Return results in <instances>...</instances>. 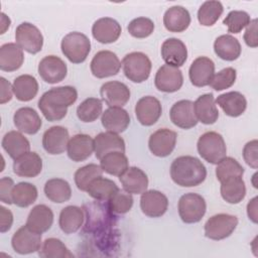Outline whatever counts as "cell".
<instances>
[{"label":"cell","mask_w":258,"mask_h":258,"mask_svg":"<svg viewBox=\"0 0 258 258\" xmlns=\"http://www.w3.org/2000/svg\"><path fill=\"white\" fill-rule=\"evenodd\" d=\"M94 139L88 134H76L68 143L67 152L71 160L81 162L88 159L94 152Z\"/></svg>","instance_id":"7402d4cb"},{"label":"cell","mask_w":258,"mask_h":258,"mask_svg":"<svg viewBox=\"0 0 258 258\" xmlns=\"http://www.w3.org/2000/svg\"><path fill=\"white\" fill-rule=\"evenodd\" d=\"M103 169L100 165L95 164V163H90L85 166H82L77 169L75 172L74 178H75V183L77 187L82 190L86 191L89 184L97 177L103 175Z\"/></svg>","instance_id":"f6af8a7d"},{"label":"cell","mask_w":258,"mask_h":258,"mask_svg":"<svg viewBox=\"0 0 258 258\" xmlns=\"http://www.w3.org/2000/svg\"><path fill=\"white\" fill-rule=\"evenodd\" d=\"M190 14L182 6L174 5L169 7L163 15L164 27L169 32H182L190 24Z\"/></svg>","instance_id":"4dcf8cb0"},{"label":"cell","mask_w":258,"mask_h":258,"mask_svg":"<svg viewBox=\"0 0 258 258\" xmlns=\"http://www.w3.org/2000/svg\"><path fill=\"white\" fill-rule=\"evenodd\" d=\"M103 113V103L98 98H87L77 108V116L84 123L96 121Z\"/></svg>","instance_id":"7bdbcfd3"},{"label":"cell","mask_w":258,"mask_h":258,"mask_svg":"<svg viewBox=\"0 0 258 258\" xmlns=\"http://www.w3.org/2000/svg\"><path fill=\"white\" fill-rule=\"evenodd\" d=\"M90 69L94 77L105 79L116 76L121 69V61L111 50L98 51L91 60Z\"/></svg>","instance_id":"ba28073f"},{"label":"cell","mask_w":258,"mask_h":258,"mask_svg":"<svg viewBox=\"0 0 258 258\" xmlns=\"http://www.w3.org/2000/svg\"><path fill=\"white\" fill-rule=\"evenodd\" d=\"M24 61L23 49L14 42L4 43L0 47V70L14 72L21 68Z\"/></svg>","instance_id":"1f68e13d"},{"label":"cell","mask_w":258,"mask_h":258,"mask_svg":"<svg viewBox=\"0 0 258 258\" xmlns=\"http://www.w3.org/2000/svg\"><path fill=\"white\" fill-rule=\"evenodd\" d=\"M13 94L18 101L28 102L35 98L38 93V83L31 75H20L12 84Z\"/></svg>","instance_id":"8d00e7d4"},{"label":"cell","mask_w":258,"mask_h":258,"mask_svg":"<svg viewBox=\"0 0 258 258\" xmlns=\"http://www.w3.org/2000/svg\"><path fill=\"white\" fill-rule=\"evenodd\" d=\"M16 43L25 51L35 54L42 49L43 36L40 30L32 23L22 22L15 30Z\"/></svg>","instance_id":"9c48e42d"},{"label":"cell","mask_w":258,"mask_h":258,"mask_svg":"<svg viewBox=\"0 0 258 258\" xmlns=\"http://www.w3.org/2000/svg\"><path fill=\"white\" fill-rule=\"evenodd\" d=\"M100 166L106 173L120 176L129 167V161L124 152L112 151L100 159Z\"/></svg>","instance_id":"ab89813d"},{"label":"cell","mask_w":258,"mask_h":258,"mask_svg":"<svg viewBox=\"0 0 258 258\" xmlns=\"http://www.w3.org/2000/svg\"><path fill=\"white\" fill-rule=\"evenodd\" d=\"M183 84V76L178 68L163 64L161 66L154 78V85L156 89L163 93L177 92Z\"/></svg>","instance_id":"8fae6325"},{"label":"cell","mask_w":258,"mask_h":258,"mask_svg":"<svg viewBox=\"0 0 258 258\" xmlns=\"http://www.w3.org/2000/svg\"><path fill=\"white\" fill-rule=\"evenodd\" d=\"M243 174L244 167L233 157L226 156L217 163L216 176L220 182L232 176H243Z\"/></svg>","instance_id":"bcb514c9"},{"label":"cell","mask_w":258,"mask_h":258,"mask_svg":"<svg viewBox=\"0 0 258 258\" xmlns=\"http://www.w3.org/2000/svg\"><path fill=\"white\" fill-rule=\"evenodd\" d=\"M13 224V214L5 207H0V232L5 233L9 231Z\"/></svg>","instance_id":"11a10c76"},{"label":"cell","mask_w":258,"mask_h":258,"mask_svg":"<svg viewBox=\"0 0 258 258\" xmlns=\"http://www.w3.org/2000/svg\"><path fill=\"white\" fill-rule=\"evenodd\" d=\"M0 87H1L0 104H5L12 99V95H13L12 85L5 78L1 77L0 78Z\"/></svg>","instance_id":"9f6ffc18"},{"label":"cell","mask_w":258,"mask_h":258,"mask_svg":"<svg viewBox=\"0 0 258 258\" xmlns=\"http://www.w3.org/2000/svg\"><path fill=\"white\" fill-rule=\"evenodd\" d=\"M123 189L131 195H141L148 187L147 174L136 166H129L120 176Z\"/></svg>","instance_id":"603a6c76"},{"label":"cell","mask_w":258,"mask_h":258,"mask_svg":"<svg viewBox=\"0 0 258 258\" xmlns=\"http://www.w3.org/2000/svg\"><path fill=\"white\" fill-rule=\"evenodd\" d=\"M178 215L185 224L200 222L206 214L207 204L205 199L196 192H187L180 197L177 205Z\"/></svg>","instance_id":"8992f818"},{"label":"cell","mask_w":258,"mask_h":258,"mask_svg":"<svg viewBox=\"0 0 258 258\" xmlns=\"http://www.w3.org/2000/svg\"><path fill=\"white\" fill-rule=\"evenodd\" d=\"M160 52L165 64L175 68L183 66L187 59V48L178 38L170 37L164 40L161 44Z\"/></svg>","instance_id":"44dd1931"},{"label":"cell","mask_w":258,"mask_h":258,"mask_svg":"<svg viewBox=\"0 0 258 258\" xmlns=\"http://www.w3.org/2000/svg\"><path fill=\"white\" fill-rule=\"evenodd\" d=\"M215 74V63L208 56H199L191 62L188 70L190 83L195 87L209 86Z\"/></svg>","instance_id":"ffe728a7"},{"label":"cell","mask_w":258,"mask_h":258,"mask_svg":"<svg viewBox=\"0 0 258 258\" xmlns=\"http://www.w3.org/2000/svg\"><path fill=\"white\" fill-rule=\"evenodd\" d=\"M251 21L250 15L243 10H232L224 18L223 23L228 27V32L239 33Z\"/></svg>","instance_id":"c3c4849f"},{"label":"cell","mask_w":258,"mask_h":258,"mask_svg":"<svg viewBox=\"0 0 258 258\" xmlns=\"http://www.w3.org/2000/svg\"><path fill=\"white\" fill-rule=\"evenodd\" d=\"M238 219L230 214H217L212 216L205 224V236L211 240L220 241L228 238L236 230Z\"/></svg>","instance_id":"52a82bcc"},{"label":"cell","mask_w":258,"mask_h":258,"mask_svg":"<svg viewBox=\"0 0 258 258\" xmlns=\"http://www.w3.org/2000/svg\"><path fill=\"white\" fill-rule=\"evenodd\" d=\"M127 30L135 38H146L152 34L154 22L147 17H137L129 22Z\"/></svg>","instance_id":"f907efd6"},{"label":"cell","mask_w":258,"mask_h":258,"mask_svg":"<svg viewBox=\"0 0 258 258\" xmlns=\"http://www.w3.org/2000/svg\"><path fill=\"white\" fill-rule=\"evenodd\" d=\"M14 185L13 179L8 176H4L0 179V200L2 203L7 205L13 204L11 194Z\"/></svg>","instance_id":"f5cc1de1"},{"label":"cell","mask_w":258,"mask_h":258,"mask_svg":"<svg viewBox=\"0 0 258 258\" xmlns=\"http://www.w3.org/2000/svg\"><path fill=\"white\" fill-rule=\"evenodd\" d=\"M247 215L249 220H251L254 224L257 223V197H254L249 201L247 205Z\"/></svg>","instance_id":"6f0895ef"},{"label":"cell","mask_w":258,"mask_h":258,"mask_svg":"<svg viewBox=\"0 0 258 258\" xmlns=\"http://www.w3.org/2000/svg\"><path fill=\"white\" fill-rule=\"evenodd\" d=\"M42 170V159L34 151H28L13 162V171L16 175L21 177H35Z\"/></svg>","instance_id":"d4e9b609"},{"label":"cell","mask_w":258,"mask_h":258,"mask_svg":"<svg viewBox=\"0 0 258 258\" xmlns=\"http://www.w3.org/2000/svg\"><path fill=\"white\" fill-rule=\"evenodd\" d=\"M122 28L117 20L111 17L97 19L92 26V35L100 43H113L121 35Z\"/></svg>","instance_id":"d6986e66"},{"label":"cell","mask_w":258,"mask_h":258,"mask_svg":"<svg viewBox=\"0 0 258 258\" xmlns=\"http://www.w3.org/2000/svg\"><path fill=\"white\" fill-rule=\"evenodd\" d=\"M197 149L201 157L212 164H217L227 154V146L223 136L215 131L202 134L198 140Z\"/></svg>","instance_id":"3957f363"},{"label":"cell","mask_w":258,"mask_h":258,"mask_svg":"<svg viewBox=\"0 0 258 258\" xmlns=\"http://www.w3.org/2000/svg\"><path fill=\"white\" fill-rule=\"evenodd\" d=\"M69 141V131L62 126H52L47 129L42 136L43 149L51 155L63 153L67 150Z\"/></svg>","instance_id":"ac0fdd59"},{"label":"cell","mask_w":258,"mask_h":258,"mask_svg":"<svg viewBox=\"0 0 258 258\" xmlns=\"http://www.w3.org/2000/svg\"><path fill=\"white\" fill-rule=\"evenodd\" d=\"M221 196L229 204L236 205L246 196V185L242 176H232L221 182Z\"/></svg>","instance_id":"d590c367"},{"label":"cell","mask_w":258,"mask_h":258,"mask_svg":"<svg viewBox=\"0 0 258 258\" xmlns=\"http://www.w3.org/2000/svg\"><path fill=\"white\" fill-rule=\"evenodd\" d=\"M215 103L221 107L227 116L233 118L241 116L247 108V100L245 96L237 91L227 92L218 96Z\"/></svg>","instance_id":"4316f807"},{"label":"cell","mask_w":258,"mask_h":258,"mask_svg":"<svg viewBox=\"0 0 258 258\" xmlns=\"http://www.w3.org/2000/svg\"><path fill=\"white\" fill-rule=\"evenodd\" d=\"M45 197L52 203L62 204L68 202L72 197V188L70 183L62 178H50L43 187Z\"/></svg>","instance_id":"74e56055"},{"label":"cell","mask_w":258,"mask_h":258,"mask_svg":"<svg viewBox=\"0 0 258 258\" xmlns=\"http://www.w3.org/2000/svg\"><path fill=\"white\" fill-rule=\"evenodd\" d=\"M170 177L182 187H192L203 183L207 177V168L197 157L182 155L176 157L170 165Z\"/></svg>","instance_id":"7a4b0ae2"},{"label":"cell","mask_w":258,"mask_h":258,"mask_svg":"<svg viewBox=\"0 0 258 258\" xmlns=\"http://www.w3.org/2000/svg\"><path fill=\"white\" fill-rule=\"evenodd\" d=\"M53 223V213L51 209L45 205H37L29 212L26 226L32 231L42 234L48 231Z\"/></svg>","instance_id":"f546056e"},{"label":"cell","mask_w":258,"mask_h":258,"mask_svg":"<svg viewBox=\"0 0 258 258\" xmlns=\"http://www.w3.org/2000/svg\"><path fill=\"white\" fill-rule=\"evenodd\" d=\"M237 78V72L234 68H225L214 74L209 86L215 91H223L232 87Z\"/></svg>","instance_id":"681fc988"},{"label":"cell","mask_w":258,"mask_h":258,"mask_svg":"<svg viewBox=\"0 0 258 258\" xmlns=\"http://www.w3.org/2000/svg\"><path fill=\"white\" fill-rule=\"evenodd\" d=\"M167 208V197L161 191L149 189L141 194L140 209L145 216L150 218H159L166 213Z\"/></svg>","instance_id":"9a60e30c"},{"label":"cell","mask_w":258,"mask_h":258,"mask_svg":"<svg viewBox=\"0 0 258 258\" xmlns=\"http://www.w3.org/2000/svg\"><path fill=\"white\" fill-rule=\"evenodd\" d=\"M1 145L12 159H16L20 155L28 152L30 149L28 139L20 131L14 130L7 132L3 136Z\"/></svg>","instance_id":"e575fe53"},{"label":"cell","mask_w":258,"mask_h":258,"mask_svg":"<svg viewBox=\"0 0 258 258\" xmlns=\"http://www.w3.org/2000/svg\"><path fill=\"white\" fill-rule=\"evenodd\" d=\"M170 121L181 129H190L198 124V119L194 110V102L190 100H180L175 102L169 111Z\"/></svg>","instance_id":"2e32d148"},{"label":"cell","mask_w":258,"mask_h":258,"mask_svg":"<svg viewBox=\"0 0 258 258\" xmlns=\"http://www.w3.org/2000/svg\"><path fill=\"white\" fill-rule=\"evenodd\" d=\"M215 53L224 60H236L242 51L239 40L231 34H223L216 38L214 42Z\"/></svg>","instance_id":"d6a6232c"},{"label":"cell","mask_w":258,"mask_h":258,"mask_svg":"<svg viewBox=\"0 0 258 258\" xmlns=\"http://www.w3.org/2000/svg\"><path fill=\"white\" fill-rule=\"evenodd\" d=\"M100 95L109 107H123L129 101L131 93L124 83L110 81L102 85Z\"/></svg>","instance_id":"e0dca14e"},{"label":"cell","mask_w":258,"mask_h":258,"mask_svg":"<svg viewBox=\"0 0 258 258\" xmlns=\"http://www.w3.org/2000/svg\"><path fill=\"white\" fill-rule=\"evenodd\" d=\"M38 192L34 184L30 182H18L12 189V202L19 208H27L32 205L37 199Z\"/></svg>","instance_id":"60d3db41"},{"label":"cell","mask_w":258,"mask_h":258,"mask_svg":"<svg viewBox=\"0 0 258 258\" xmlns=\"http://www.w3.org/2000/svg\"><path fill=\"white\" fill-rule=\"evenodd\" d=\"M133 197L124 189H118L107 202L109 209L113 214H126L133 206Z\"/></svg>","instance_id":"7dc6e473"},{"label":"cell","mask_w":258,"mask_h":258,"mask_svg":"<svg viewBox=\"0 0 258 258\" xmlns=\"http://www.w3.org/2000/svg\"><path fill=\"white\" fill-rule=\"evenodd\" d=\"M224 11L223 4L220 1H206L198 10V20L203 26H213Z\"/></svg>","instance_id":"b9f144b4"},{"label":"cell","mask_w":258,"mask_h":258,"mask_svg":"<svg viewBox=\"0 0 258 258\" xmlns=\"http://www.w3.org/2000/svg\"><path fill=\"white\" fill-rule=\"evenodd\" d=\"M243 158L250 167L254 169L258 167V141L256 139H253L244 145Z\"/></svg>","instance_id":"816d5d0a"},{"label":"cell","mask_w":258,"mask_h":258,"mask_svg":"<svg viewBox=\"0 0 258 258\" xmlns=\"http://www.w3.org/2000/svg\"><path fill=\"white\" fill-rule=\"evenodd\" d=\"M118 189L119 187L115 181L103 176H99L89 184L86 191L96 201L108 202Z\"/></svg>","instance_id":"f35d334b"},{"label":"cell","mask_w":258,"mask_h":258,"mask_svg":"<svg viewBox=\"0 0 258 258\" xmlns=\"http://www.w3.org/2000/svg\"><path fill=\"white\" fill-rule=\"evenodd\" d=\"M94 152L100 160L104 155L112 151L125 152V141L113 132H101L94 138Z\"/></svg>","instance_id":"83f0119b"},{"label":"cell","mask_w":258,"mask_h":258,"mask_svg":"<svg viewBox=\"0 0 258 258\" xmlns=\"http://www.w3.org/2000/svg\"><path fill=\"white\" fill-rule=\"evenodd\" d=\"M162 113L161 103L153 96L140 98L135 105V115L143 126H152L160 118Z\"/></svg>","instance_id":"5bb4252c"},{"label":"cell","mask_w":258,"mask_h":258,"mask_svg":"<svg viewBox=\"0 0 258 258\" xmlns=\"http://www.w3.org/2000/svg\"><path fill=\"white\" fill-rule=\"evenodd\" d=\"M103 127L116 134L124 132L130 124V116L122 107H109L101 116Z\"/></svg>","instance_id":"cb8c5ba5"},{"label":"cell","mask_w":258,"mask_h":258,"mask_svg":"<svg viewBox=\"0 0 258 258\" xmlns=\"http://www.w3.org/2000/svg\"><path fill=\"white\" fill-rule=\"evenodd\" d=\"M10 23H11V20L10 18L5 14V13H1V34H3L10 26Z\"/></svg>","instance_id":"680465c9"},{"label":"cell","mask_w":258,"mask_h":258,"mask_svg":"<svg viewBox=\"0 0 258 258\" xmlns=\"http://www.w3.org/2000/svg\"><path fill=\"white\" fill-rule=\"evenodd\" d=\"M41 245V234L32 231L26 225L20 227L11 238V246L13 250L20 255L37 252Z\"/></svg>","instance_id":"30bf717a"},{"label":"cell","mask_w":258,"mask_h":258,"mask_svg":"<svg viewBox=\"0 0 258 258\" xmlns=\"http://www.w3.org/2000/svg\"><path fill=\"white\" fill-rule=\"evenodd\" d=\"M60 48L62 54L71 62L82 63L87 59L91 51V41L86 34L73 31L64 35L60 43Z\"/></svg>","instance_id":"5b68a950"},{"label":"cell","mask_w":258,"mask_h":258,"mask_svg":"<svg viewBox=\"0 0 258 258\" xmlns=\"http://www.w3.org/2000/svg\"><path fill=\"white\" fill-rule=\"evenodd\" d=\"M244 41L250 47H257L258 46V39H257V19H253L250 23L246 26V30L244 33Z\"/></svg>","instance_id":"db71d44e"},{"label":"cell","mask_w":258,"mask_h":258,"mask_svg":"<svg viewBox=\"0 0 258 258\" xmlns=\"http://www.w3.org/2000/svg\"><path fill=\"white\" fill-rule=\"evenodd\" d=\"M13 122L20 132L29 135L36 134L42 125L40 116L30 107H22L16 110L13 115Z\"/></svg>","instance_id":"484cf974"},{"label":"cell","mask_w":258,"mask_h":258,"mask_svg":"<svg viewBox=\"0 0 258 258\" xmlns=\"http://www.w3.org/2000/svg\"><path fill=\"white\" fill-rule=\"evenodd\" d=\"M194 110L199 122L212 125L219 118V110L215 103L213 94H204L194 102Z\"/></svg>","instance_id":"f1b7e54d"},{"label":"cell","mask_w":258,"mask_h":258,"mask_svg":"<svg viewBox=\"0 0 258 258\" xmlns=\"http://www.w3.org/2000/svg\"><path fill=\"white\" fill-rule=\"evenodd\" d=\"M78 99V92L72 86L51 88L38 101V108L49 122L59 121L66 117L68 108Z\"/></svg>","instance_id":"6da1fadb"},{"label":"cell","mask_w":258,"mask_h":258,"mask_svg":"<svg viewBox=\"0 0 258 258\" xmlns=\"http://www.w3.org/2000/svg\"><path fill=\"white\" fill-rule=\"evenodd\" d=\"M85 220V214L82 208L77 206H68L60 211L58 225L64 234H73L79 231Z\"/></svg>","instance_id":"836d02e7"},{"label":"cell","mask_w":258,"mask_h":258,"mask_svg":"<svg viewBox=\"0 0 258 258\" xmlns=\"http://www.w3.org/2000/svg\"><path fill=\"white\" fill-rule=\"evenodd\" d=\"M38 75L47 84H56L64 80L68 74L66 62L56 55H46L38 63Z\"/></svg>","instance_id":"4fadbf2b"},{"label":"cell","mask_w":258,"mask_h":258,"mask_svg":"<svg viewBox=\"0 0 258 258\" xmlns=\"http://www.w3.org/2000/svg\"><path fill=\"white\" fill-rule=\"evenodd\" d=\"M125 77L133 83L145 82L151 73V60L141 51L127 53L121 62Z\"/></svg>","instance_id":"277c9868"},{"label":"cell","mask_w":258,"mask_h":258,"mask_svg":"<svg viewBox=\"0 0 258 258\" xmlns=\"http://www.w3.org/2000/svg\"><path fill=\"white\" fill-rule=\"evenodd\" d=\"M38 255L42 258H72L74 254L57 238H47L43 241Z\"/></svg>","instance_id":"ee69618b"},{"label":"cell","mask_w":258,"mask_h":258,"mask_svg":"<svg viewBox=\"0 0 258 258\" xmlns=\"http://www.w3.org/2000/svg\"><path fill=\"white\" fill-rule=\"evenodd\" d=\"M177 135L168 128H161L154 131L148 139L150 152L157 157L168 156L175 148Z\"/></svg>","instance_id":"7c38bea8"}]
</instances>
